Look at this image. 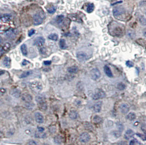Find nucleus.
Masks as SVG:
<instances>
[{
  "label": "nucleus",
  "mask_w": 146,
  "mask_h": 145,
  "mask_svg": "<svg viewBox=\"0 0 146 145\" xmlns=\"http://www.w3.org/2000/svg\"><path fill=\"white\" fill-rule=\"evenodd\" d=\"M51 61H45L44 62V65H50L51 64Z\"/></svg>",
  "instance_id": "38"
},
{
  "label": "nucleus",
  "mask_w": 146,
  "mask_h": 145,
  "mask_svg": "<svg viewBox=\"0 0 146 145\" xmlns=\"http://www.w3.org/2000/svg\"><path fill=\"white\" fill-rule=\"evenodd\" d=\"M136 114H135L134 112H130L127 115V118L129 120V121H134V120L136 119Z\"/></svg>",
  "instance_id": "22"
},
{
  "label": "nucleus",
  "mask_w": 146,
  "mask_h": 145,
  "mask_svg": "<svg viewBox=\"0 0 146 145\" xmlns=\"http://www.w3.org/2000/svg\"><path fill=\"white\" fill-rule=\"evenodd\" d=\"M117 88H118L119 90L123 91V90H125L126 88V85L124 84V83L119 82L117 85Z\"/></svg>",
  "instance_id": "26"
},
{
  "label": "nucleus",
  "mask_w": 146,
  "mask_h": 145,
  "mask_svg": "<svg viewBox=\"0 0 146 145\" xmlns=\"http://www.w3.org/2000/svg\"><path fill=\"white\" fill-rule=\"evenodd\" d=\"M145 14H146V8L145 9Z\"/></svg>",
  "instance_id": "43"
},
{
  "label": "nucleus",
  "mask_w": 146,
  "mask_h": 145,
  "mask_svg": "<svg viewBox=\"0 0 146 145\" xmlns=\"http://www.w3.org/2000/svg\"><path fill=\"white\" fill-rule=\"evenodd\" d=\"M11 17V16L8 14H6L4 15V16H2L1 17V20L4 19V21H8Z\"/></svg>",
  "instance_id": "34"
},
{
  "label": "nucleus",
  "mask_w": 146,
  "mask_h": 145,
  "mask_svg": "<svg viewBox=\"0 0 146 145\" xmlns=\"http://www.w3.org/2000/svg\"><path fill=\"white\" fill-rule=\"evenodd\" d=\"M102 118L99 116H95L93 118V122L95 123H100L102 122Z\"/></svg>",
  "instance_id": "27"
},
{
  "label": "nucleus",
  "mask_w": 146,
  "mask_h": 145,
  "mask_svg": "<svg viewBox=\"0 0 146 145\" xmlns=\"http://www.w3.org/2000/svg\"><path fill=\"white\" fill-rule=\"evenodd\" d=\"M21 52L23 54V55L26 56L27 55V46H26L25 44H23L20 47Z\"/></svg>",
  "instance_id": "21"
},
{
  "label": "nucleus",
  "mask_w": 146,
  "mask_h": 145,
  "mask_svg": "<svg viewBox=\"0 0 146 145\" xmlns=\"http://www.w3.org/2000/svg\"><path fill=\"white\" fill-rule=\"evenodd\" d=\"M60 47L61 49H65L67 47L66 41L64 39H61L60 40Z\"/></svg>",
  "instance_id": "25"
},
{
  "label": "nucleus",
  "mask_w": 146,
  "mask_h": 145,
  "mask_svg": "<svg viewBox=\"0 0 146 145\" xmlns=\"http://www.w3.org/2000/svg\"><path fill=\"white\" fill-rule=\"evenodd\" d=\"M10 63H11V60L9 57H6L3 60V64L5 67L9 68L10 66Z\"/></svg>",
  "instance_id": "18"
},
{
  "label": "nucleus",
  "mask_w": 146,
  "mask_h": 145,
  "mask_svg": "<svg viewBox=\"0 0 146 145\" xmlns=\"http://www.w3.org/2000/svg\"><path fill=\"white\" fill-rule=\"evenodd\" d=\"M143 36L146 38V28L144 29L143 31Z\"/></svg>",
  "instance_id": "42"
},
{
  "label": "nucleus",
  "mask_w": 146,
  "mask_h": 145,
  "mask_svg": "<svg viewBox=\"0 0 146 145\" xmlns=\"http://www.w3.org/2000/svg\"><path fill=\"white\" fill-rule=\"evenodd\" d=\"M48 38L50 40H54V41H56L58 39L59 36L56 33H52V34H50L48 36Z\"/></svg>",
  "instance_id": "24"
},
{
  "label": "nucleus",
  "mask_w": 146,
  "mask_h": 145,
  "mask_svg": "<svg viewBox=\"0 0 146 145\" xmlns=\"http://www.w3.org/2000/svg\"><path fill=\"white\" fill-rule=\"evenodd\" d=\"M104 71L105 74H106V75L109 77H113V74L111 71V68H110L108 65H105L104 67Z\"/></svg>",
  "instance_id": "16"
},
{
  "label": "nucleus",
  "mask_w": 146,
  "mask_h": 145,
  "mask_svg": "<svg viewBox=\"0 0 146 145\" xmlns=\"http://www.w3.org/2000/svg\"><path fill=\"white\" fill-rule=\"evenodd\" d=\"M11 95L12 96L15 97L16 98H19V97H21V92L20 90H19L18 89H14L12 90V91H11Z\"/></svg>",
  "instance_id": "15"
},
{
  "label": "nucleus",
  "mask_w": 146,
  "mask_h": 145,
  "mask_svg": "<svg viewBox=\"0 0 146 145\" xmlns=\"http://www.w3.org/2000/svg\"><path fill=\"white\" fill-rule=\"evenodd\" d=\"M36 101L38 104V105L44 103L46 102L45 97L42 94H38L36 97Z\"/></svg>",
  "instance_id": "13"
},
{
  "label": "nucleus",
  "mask_w": 146,
  "mask_h": 145,
  "mask_svg": "<svg viewBox=\"0 0 146 145\" xmlns=\"http://www.w3.org/2000/svg\"><path fill=\"white\" fill-rule=\"evenodd\" d=\"M133 135H134V132H133V130L131 129H128L126 131L124 136H125V138L126 140H129V139H130Z\"/></svg>",
  "instance_id": "17"
},
{
  "label": "nucleus",
  "mask_w": 146,
  "mask_h": 145,
  "mask_svg": "<svg viewBox=\"0 0 146 145\" xmlns=\"http://www.w3.org/2000/svg\"><path fill=\"white\" fill-rule=\"evenodd\" d=\"M44 17H45V16L43 13H40V12L37 13L33 16V24L35 25H39L41 24Z\"/></svg>",
  "instance_id": "2"
},
{
  "label": "nucleus",
  "mask_w": 146,
  "mask_h": 145,
  "mask_svg": "<svg viewBox=\"0 0 146 145\" xmlns=\"http://www.w3.org/2000/svg\"><path fill=\"white\" fill-rule=\"evenodd\" d=\"M30 88L36 93H39L42 91V85L39 81H33L30 84Z\"/></svg>",
  "instance_id": "1"
},
{
  "label": "nucleus",
  "mask_w": 146,
  "mask_h": 145,
  "mask_svg": "<svg viewBox=\"0 0 146 145\" xmlns=\"http://www.w3.org/2000/svg\"><path fill=\"white\" fill-rule=\"evenodd\" d=\"M90 135L88 132H83L79 136V141L81 142L87 143L89 142L90 140Z\"/></svg>",
  "instance_id": "6"
},
{
  "label": "nucleus",
  "mask_w": 146,
  "mask_h": 145,
  "mask_svg": "<svg viewBox=\"0 0 146 145\" xmlns=\"http://www.w3.org/2000/svg\"><path fill=\"white\" fill-rule=\"evenodd\" d=\"M94 8H95V6H94L93 3H89L87 7V11L88 13H91L92 12L94 11Z\"/></svg>",
  "instance_id": "23"
},
{
  "label": "nucleus",
  "mask_w": 146,
  "mask_h": 145,
  "mask_svg": "<svg viewBox=\"0 0 146 145\" xmlns=\"http://www.w3.org/2000/svg\"><path fill=\"white\" fill-rule=\"evenodd\" d=\"M126 65H127L128 67H130L131 68V67H133V63L132 62H131L130 61H128L126 62Z\"/></svg>",
  "instance_id": "35"
},
{
  "label": "nucleus",
  "mask_w": 146,
  "mask_h": 145,
  "mask_svg": "<svg viewBox=\"0 0 146 145\" xmlns=\"http://www.w3.org/2000/svg\"><path fill=\"white\" fill-rule=\"evenodd\" d=\"M77 57L78 60H81V61H86L88 60V57L86 53L83 52H79L77 54Z\"/></svg>",
  "instance_id": "11"
},
{
  "label": "nucleus",
  "mask_w": 146,
  "mask_h": 145,
  "mask_svg": "<svg viewBox=\"0 0 146 145\" xmlns=\"http://www.w3.org/2000/svg\"><path fill=\"white\" fill-rule=\"evenodd\" d=\"M38 132H43L44 131V128H43V127H38Z\"/></svg>",
  "instance_id": "39"
},
{
  "label": "nucleus",
  "mask_w": 146,
  "mask_h": 145,
  "mask_svg": "<svg viewBox=\"0 0 146 145\" xmlns=\"http://www.w3.org/2000/svg\"><path fill=\"white\" fill-rule=\"evenodd\" d=\"M67 71H68V72H70V73H77L78 71V67L76 66H72L68 68Z\"/></svg>",
  "instance_id": "20"
},
{
  "label": "nucleus",
  "mask_w": 146,
  "mask_h": 145,
  "mask_svg": "<svg viewBox=\"0 0 146 145\" xmlns=\"http://www.w3.org/2000/svg\"><path fill=\"white\" fill-rule=\"evenodd\" d=\"M35 118L36 121L38 123L42 124L44 122V117L40 112H36L35 113Z\"/></svg>",
  "instance_id": "7"
},
{
  "label": "nucleus",
  "mask_w": 146,
  "mask_h": 145,
  "mask_svg": "<svg viewBox=\"0 0 146 145\" xmlns=\"http://www.w3.org/2000/svg\"><path fill=\"white\" fill-rule=\"evenodd\" d=\"M129 145H135V142L134 140H132L130 141Z\"/></svg>",
  "instance_id": "41"
},
{
  "label": "nucleus",
  "mask_w": 146,
  "mask_h": 145,
  "mask_svg": "<svg viewBox=\"0 0 146 145\" xmlns=\"http://www.w3.org/2000/svg\"><path fill=\"white\" fill-rule=\"evenodd\" d=\"M56 8L54 6H51L50 7H49L47 8V11L48 12V13L50 14H53L56 11Z\"/></svg>",
  "instance_id": "32"
},
{
  "label": "nucleus",
  "mask_w": 146,
  "mask_h": 145,
  "mask_svg": "<svg viewBox=\"0 0 146 145\" xmlns=\"http://www.w3.org/2000/svg\"><path fill=\"white\" fill-rule=\"evenodd\" d=\"M25 106L26 108H27L28 109H32L33 108V106H34V104H33L32 102H25Z\"/></svg>",
  "instance_id": "33"
},
{
  "label": "nucleus",
  "mask_w": 146,
  "mask_h": 145,
  "mask_svg": "<svg viewBox=\"0 0 146 145\" xmlns=\"http://www.w3.org/2000/svg\"><path fill=\"white\" fill-rule=\"evenodd\" d=\"M29 63V62H28L27 61H26V60H24V61H23V62L22 64H23V65H25L27 64V63Z\"/></svg>",
  "instance_id": "40"
},
{
  "label": "nucleus",
  "mask_w": 146,
  "mask_h": 145,
  "mask_svg": "<svg viewBox=\"0 0 146 145\" xmlns=\"http://www.w3.org/2000/svg\"><path fill=\"white\" fill-rule=\"evenodd\" d=\"M35 33V31L33 29H31L29 31H28V36L29 37H31L32 36L33 34H34Z\"/></svg>",
  "instance_id": "36"
},
{
  "label": "nucleus",
  "mask_w": 146,
  "mask_h": 145,
  "mask_svg": "<svg viewBox=\"0 0 146 145\" xmlns=\"http://www.w3.org/2000/svg\"><path fill=\"white\" fill-rule=\"evenodd\" d=\"M112 1H114V0H112Z\"/></svg>",
  "instance_id": "45"
},
{
  "label": "nucleus",
  "mask_w": 146,
  "mask_h": 145,
  "mask_svg": "<svg viewBox=\"0 0 146 145\" xmlns=\"http://www.w3.org/2000/svg\"><path fill=\"white\" fill-rule=\"evenodd\" d=\"M21 99L25 102H32L33 99L32 96L29 94H24L21 96Z\"/></svg>",
  "instance_id": "12"
},
{
  "label": "nucleus",
  "mask_w": 146,
  "mask_h": 145,
  "mask_svg": "<svg viewBox=\"0 0 146 145\" xmlns=\"http://www.w3.org/2000/svg\"><path fill=\"white\" fill-rule=\"evenodd\" d=\"M120 110L123 114H127L130 110L129 105L126 103H123L120 105Z\"/></svg>",
  "instance_id": "9"
},
{
  "label": "nucleus",
  "mask_w": 146,
  "mask_h": 145,
  "mask_svg": "<svg viewBox=\"0 0 146 145\" xmlns=\"http://www.w3.org/2000/svg\"><path fill=\"white\" fill-rule=\"evenodd\" d=\"M106 93L102 90L97 89L96 92L94 93L92 98H93L94 100H99L100 99L104 98L106 97Z\"/></svg>",
  "instance_id": "3"
},
{
  "label": "nucleus",
  "mask_w": 146,
  "mask_h": 145,
  "mask_svg": "<svg viewBox=\"0 0 146 145\" xmlns=\"http://www.w3.org/2000/svg\"><path fill=\"white\" fill-rule=\"evenodd\" d=\"M90 76L92 80H97L100 78L101 74L100 70L97 68H94L90 72Z\"/></svg>",
  "instance_id": "4"
},
{
  "label": "nucleus",
  "mask_w": 146,
  "mask_h": 145,
  "mask_svg": "<svg viewBox=\"0 0 146 145\" xmlns=\"http://www.w3.org/2000/svg\"><path fill=\"white\" fill-rule=\"evenodd\" d=\"M32 73L31 71H26L23 72V74H21V75H20V78H25V77H27L30 75H31Z\"/></svg>",
  "instance_id": "30"
},
{
  "label": "nucleus",
  "mask_w": 146,
  "mask_h": 145,
  "mask_svg": "<svg viewBox=\"0 0 146 145\" xmlns=\"http://www.w3.org/2000/svg\"><path fill=\"white\" fill-rule=\"evenodd\" d=\"M44 43H45V39L42 37H38L35 40L34 45L38 47H41L44 45Z\"/></svg>",
  "instance_id": "8"
},
{
  "label": "nucleus",
  "mask_w": 146,
  "mask_h": 145,
  "mask_svg": "<svg viewBox=\"0 0 146 145\" xmlns=\"http://www.w3.org/2000/svg\"><path fill=\"white\" fill-rule=\"evenodd\" d=\"M44 145H46V144H45Z\"/></svg>",
  "instance_id": "44"
},
{
  "label": "nucleus",
  "mask_w": 146,
  "mask_h": 145,
  "mask_svg": "<svg viewBox=\"0 0 146 145\" xmlns=\"http://www.w3.org/2000/svg\"><path fill=\"white\" fill-rule=\"evenodd\" d=\"M28 145H38V144L34 140H30L28 142Z\"/></svg>",
  "instance_id": "37"
},
{
  "label": "nucleus",
  "mask_w": 146,
  "mask_h": 145,
  "mask_svg": "<svg viewBox=\"0 0 146 145\" xmlns=\"http://www.w3.org/2000/svg\"><path fill=\"white\" fill-rule=\"evenodd\" d=\"M10 47V44H9L8 43H7L6 44H5V45H4V47H2V48H1V54H2L3 51L5 52V50H8V49H9Z\"/></svg>",
  "instance_id": "31"
},
{
  "label": "nucleus",
  "mask_w": 146,
  "mask_h": 145,
  "mask_svg": "<svg viewBox=\"0 0 146 145\" xmlns=\"http://www.w3.org/2000/svg\"><path fill=\"white\" fill-rule=\"evenodd\" d=\"M125 8H124L122 6L115 7L113 10V15L115 17H119V16L122 15L123 14L125 13Z\"/></svg>",
  "instance_id": "5"
},
{
  "label": "nucleus",
  "mask_w": 146,
  "mask_h": 145,
  "mask_svg": "<svg viewBox=\"0 0 146 145\" xmlns=\"http://www.w3.org/2000/svg\"><path fill=\"white\" fill-rule=\"evenodd\" d=\"M78 114L77 112L75 110H71L70 112V114H69V116H70V117L72 119H77V118L78 117Z\"/></svg>",
  "instance_id": "19"
},
{
  "label": "nucleus",
  "mask_w": 146,
  "mask_h": 145,
  "mask_svg": "<svg viewBox=\"0 0 146 145\" xmlns=\"http://www.w3.org/2000/svg\"><path fill=\"white\" fill-rule=\"evenodd\" d=\"M102 102H98L96 103H95L94 105V110L95 112L99 113L101 111V108H102Z\"/></svg>",
  "instance_id": "14"
},
{
  "label": "nucleus",
  "mask_w": 146,
  "mask_h": 145,
  "mask_svg": "<svg viewBox=\"0 0 146 145\" xmlns=\"http://www.w3.org/2000/svg\"><path fill=\"white\" fill-rule=\"evenodd\" d=\"M139 21L142 25L146 26V19L143 16H140L139 17Z\"/></svg>",
  "instance_id": "29"
},
{
  "label": "nucleus",
  "mask_w": 146,
  "mask_h": 145,
  "mask_svg": "<svg viewBox=\"0 0 146 145\" xmlns=\"http://www.w3.org/2000/svg\"><path fill=\"white\" fill-rule=\"evenodd\" d=\"M18 33L17 30L10 29L6 32V35L7 37L10 38H14Z\"/></svg>",
  "instance_id": "10"
},
{
  "label": "nucleus",
  "mask_w": 146,
  "mask_h": 145,
  "mask_svg": "<svg viewBox=\"0 0 146 145\" xmlns=\"http://www.w3.org/2000/svg\"><path fill=\"white\" fill-rule=\"evenodd\" d=\"M46 136V135L45 133L43 132H36L35 134V137L37 138H44Z\"/></svg>",
  "instance_id": "28"
}]
</instances>
